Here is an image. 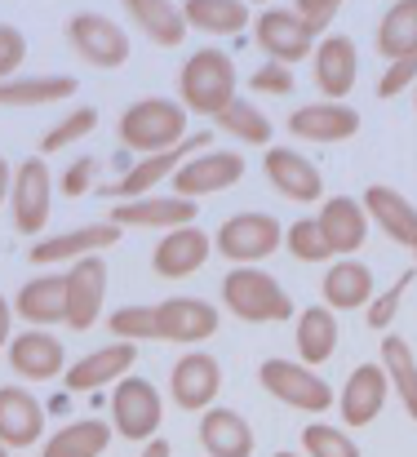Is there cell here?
I'll return each mask as SVG.
<instances>
[{"label":"cell","mask_w":417,"mask_h":457,"mask_svg":"<svg viewBox=\"0 0 417 457\" xmlns=\"http://www.w3.org/2000/svg\"><path fill=\"white\" fill-rule=\"evenodd\" d=\"M182 107L200 116H222L236 103V62L222 49H196L178 76Z\"/></svg>","instance_id":"6da1fadb"},{"label":"cell","mask_w":417,"mask_h":457,"mask_svg":"<svg viewBox=\"0 0 417 457\" xmlns=\"http://www.w3.org/2000/svg\"><path fill=\"white\" fill-rule=\"evenodd\" d=\"M121 143L146 155L173 152L178 143H187V107H178L169 98H142L134 107H125Z\"/></svg>","instance_id":"7a4b0ae2"},{"label":"cell","mask_w":417,"mask_h":457,"mask_svg":"<svg viewBox=\"0 0 417 457\" xmlns=\"http://www.w3.org/2000/svg\"><path fill=\"white\" fill-rule=\"evenodd\" d=\"M222 298L227 306L249 320V324H263V320H288L293 315V298L279 289V280H271L267 271L258 267H236L227 280H222Z\"/></svg>","instance_id":"3957f363"},{"label":"cell","mask_w":417,"mask_h":457,"mask_svg":"<svg viewBox=\"0 0 417 457\" xmlns=\"http://www.w3.org/2000/svg\"><path fill=\"white\" fill-rule=\"evenodd\" d=\"M67 40L89 67H121L129 58V36L121 31V22L107 18V13H94V9L71 13Z\"/></svg>","instance_id":"277c9868"},{"label":"cell","mask_w":417,"mask_h":457,"mask_svg":"<svg viewBox=\"0 0 417 457\" xmlns=\"http://www.w3.org/2000/svg\"><path fill=\"white\" fill-rule=\"evenodd\" d=\"M258 378H263V386L276 395L279 404H288V409H306V413L333 409V391H329V382H324L315 369H306V364H293V360H267V364L258 369Z\"/></svg>","instance_id":"5b68a950"},{"label":"cell","mask_w":417,"mask_h":457,"mask_svg":"<svg viewBox=\"0 0 417 457\" xmlns=\"http://www.w3.org/2000/svg\"><path fill=\"white\" fill-rule=\"evenodd\" d=\"M9 204H13V227H18L22 236H36V231L49 222L54 178H49V164H45V160H22V164L13 169Z\"/></svg>","instance_id":"8992f818"},{"label":"cell","mask_w":417,"mask_h":457,"mask_svg":"<svg viewBox=\"0 0 417 457\" xmlns=\"http://www.w3.org/2000/svg\"><path fill=\"white\" fill-rule=\"evenodd\" d=\"M160 391L146 378H121L112 395V422L125 440H151L160 431Z\"/></svg>","instance_id":"52a82bcc"},{"label":"cell","mask_w":417,"mask_h":457,"mask_svg":"<svg viewBox=\"0 0 417 457\" xmlns=\"http://www.w3.org/2000/svg\"><path fill=\"white\" fill-rule=\"evenodd\" d=\"M279 236L284 231L271 213H236L218 227V249L227 262H258V258L276 253Z\"/></svg>","instance_id":"ba28073f"},{"label":"cell","mask_w":417,"mask_h":457,"mask_svg":"<svg viewBox=\"0 0 417 457\" xmlns=\"http://www.w3.org/2000/svg\"><path fill=\"white\" fill-rule=\"evenodd\" d=\"M254 36H258V49H267V58L279 62V67H288V62H302L306 54H311V31L302 27V18L293 13V9H263L258 13V22H254Z\"/></svg>","instance_id":"9c48e42d"},{"label":"cell","mask_w":417,"mask_h":457,"mask_svg":"<svg viewBox=\"0 0 417 457\" xmlns=\"http://www.w3.org/2000/svg\"><path fill=\"white\" fill-rule=\"evenodd\" d=\"M245 178V155L236 152H209V155H191L178 173H173V191L182 200H196V195H213V191H227L231 182Z\"/></svg>","instance_id":"30bf717a"},{"label":"cell","mask_w":417,"mask_h":457,"mask_svg":"<svg viewBox=\"0 0 417 457\" xmlns=\"http://www.w3.org/2000/svg\"><path fill=\"white\" fill-rule=\"evenodd\" d=\"M107 298V262L103 258H80L67 271V320L71 328H94Z\"/></svg>","instance_id":"8fae6325"},{"label":"cell","mask_w":417,"mask_h":457,"mask_svg":"<svg viewBox=\"0 0 417 457\" xmlns=\"http://www.w3.org/2000/svg\"><path fill=\"white\" fill-rule=\"evenodd\" d=\"M121 240L116 222H94V227H71L63 236L36 240L31 245V262H80V258H98V249H112Z\"/></svg>","instance_id":"7c38bea8"},{"label":"cell","mask_w":417,"mask_h":457,"mask_svg":"<svg viewBox=\"0 0 417 457\" xmlns=\"http://www.w3.org/2000/svg\"><path fill=\"white\" fill-rule=\"evenodd\" d=\"M218 386H222V369L213 355L204 351H191L173 364V378H169V391H173V404L178 409H209L218 400Z\"/></svg>","instance_id":"4fadbf2b"},{"label":"cell","mask_w":417,"mask_h":457,"mask_svg":"<svg viewBox=\"0 0 417 457\" xmlns=\"http://www.w3.org/2000/svg\"><path fill=\"white\" fill-rule=\"evenodd\" d=\"M45 436V404L22 386H0V445L27 449Z\"/></svg>","instance_id":"5bb4252c"},{"label":"cell","mask_w":417,"mask_h":457,"mask_svg":"<svg viewBox=\"0 0 417 457\" xmlns=\"http://www.w3.org/2000/svg\"><path fill=\"white\" fill-rule=\"evenodd\" d=\"M263 169H267V178H271V187H276L279 195H288V200H297V204H311V200L324 195L320 169H315L306 155L288 152V147H271V152L263 155Z\"/></svg>","instance_id":"9a60e30c"},{"label":"cell","mask_w":417,"mask_h":457,"mask_svg":"<svg viewBox=\"0 0 417 457\" xmlns=\"http://www.w3.org/2000/svg\"><path fill=\"white\" fill-rule=\"evenodd\" d=\"M204 143H209V134H196V138L178 143L173 152L142 155L138 164H134V169H129V173H125V178H121V182H116L112 191H116V195H125V200H142V195H146L151 187H160L164 178H173V173H178V169H182V164L191 160V152H200Z\"/></svg>","instance_id":"2e32d148"},{"label":"cell","mask_w":417,"mask_h":457,"mask_svg":"<svg viewBox=\"0 0 417 457\" xmlns=\"http://www.w3.org/2000/svg\"><path fill=\"white\" fill-rule=\"evenodd\" d=\"M288 129L306 143H342L360 129V116L346 103H306L288 116Z\"/></svg>","instance_id":"e0dca14e"},{"label":"cell","mask_w":417,"mask_h":457,"mask_svg":"<svg viewBox=\"0 0 417 457\" xmlns=\"http://www.w3.org/2000/svg\"><path fill=\"white\" fill-rule=\"evenodd\" d=\"M134 360H138V346H134V342H112V346L89 351L85 360H76V364L67 369V386H71V391H98V386H107V382H121V378L134 369Z\"/></svg>","instance_id":"ac0fdd59"},{"label":"cell","mask_w":417,"mask_h":457,"mask_svg":"<svg viewBox=\"0 0 417 457\" xmlns=\"http://www.w3.org/2000/svg\"><path fill=\"white\" fill-rule=\"evenodd\" d=\"M360 76V58H355V40L351 36H329L315 49V85L329 94V103L346 98L351 85Z\"/></svg>","instance_id":"d6986e66"},{"label":"cell","mask_w":417,"mask_h":457,"mask_svg":"<svg viewBox=\"0 0 417 457\" xmlns=\"http://www.w3.org/2000/svg\"><path fill=\"white\" fill-rule=\"evenodd\" d=\"M320 231H324V240H329V249L342 258V253H355L360 245H364V236H369V213H364V204L360 200H351V195H333V200H324V209H320Z\"/></svg>","instance_id":"ffe728a7"},{"label":"cell","mask_w":417,"mask_h":457,"mask_svg":"<svg viewBox=\"0 0 417 457\" xmlns=\"http://www.w3.org/2000/svg\"><path fill=\"white\" fill-rule=\"evenodd\" d=\"M387 386H391L387 369L360 364V369L351 373V382L342 386V422H346V427H369V422L382 413V404H387Z\"/></svg>","instance_id":"44dd1931"},{"label":"cell","mask_w":417,"mask_h":457,"mask_svg":"<svg viewBox=\"0 0 417 457\" xmlns=\"http://www.w3.org/2000/svg\"><path fill=\"white\" fill-rule=\"evenodd\" d=\"M155 315H160V337L169 342H204L218 333V311L200 298H164Z\"/></svg>","instance_id":"7402d4cb"},{"label":"cell","mask_w":417,"mask_h":457,"mask_svg":"<svg viewBox=\"0 0 417 457\" xmlns=\"http://www.w3.org/2000/svg\"><path fill=\"white\" fill-rule=\"evenodd\" d=\"M204 258H209V236L200 231V227H178V231H169L160 245H155V276H164V280H182V276H191V271H200L204 267Z\"/></svg>","instance_id":"603a6c76"},{"label":"cell","mask_w":417,"mask_h":457,"mask_svg":"<svg viewBox=\"0 0 417 457\" xmlns=\"http://www.w3.org/2000/svg\"><path fill=\"white\" fill-rule=\"evenodd\" d=\"M196 218V200L182 195H142V200H125L116 204L112 222L116 227H191Z\"/></svg>","instance_id":"cb8c5ba5"},{"label":"cell","mask_w":417,"mask_h":457,"mask_svg":"<svg viewBox=\"0 0 417 457\" xmlns=\"http://www.w3.org/2000/svg\"><path fill=\"white\" fill-rule=\"evenodd\" d=\"M9 364L27 382H49V378H58L67 355H63V342L54 333H18L9 342Z\"/></svg>","instance_id":"d4e9b609"},{"label":"cell","mask_w":417,"mask_h":457,"mask_svg":"<svg viewBox=\"0 0 417 457\" xmlns=\"http://www.w3.org/2000/svg\"><path fill=\"white\" fill-rule=\"evenodd\" d=\"M364 213L396 240V245H417V209L409 195L396 187H369L364 191Z\"/></svg>","instance_id":"484cf974"},{"label":"cell","mask_w":417,"mask_h":457,"mask_svg":"<svg viewBox=\"0 0 417 457\" xmlns=\"http://www.w3.org/2000/svg\"><path fill=\"white\" fill-rule=\"evenodd\" d=\"M13 311L27 320V324H58L67 320V276H36L18 289Z\"/></svg>","instance_id":"4316f807"},{"label":"cell","mask_w":417,"mask_h":457,"mask_svg":"<svg viewBox=\"0 0 417 457\" xmlns=\"http://www.w3.org/2000/svg\"><path fill=\"white\" fill-rule=\"evenodd\" d=\"M200 445L209 457H249L254 453V431L236 409H209L200 422Z\"/></svg>","instance_id":"83f0119b"},{"label":"cell","mask_w":417,"mask_h":457,"mask_svg":"<svg viewBox=\"0 0 417 457\" xmlns=\"http://www.w3.org/2000/svg\"><path fill=\"white\" fill-rule=\"evenodd\" d=\"M324 303H329V311L369 306L373 303V271L364 262H333L324 271Z\"/></svg>","instance_id":"f1b7e54d"},{"label":"cell","mask_w":417,"mask_h":457,"mask_svg":"<svg viewBox=\"0 0 417 457\" xmlns=\"http://www.w3.org/2000/svg\"><path fill=\"white\" fill-rule=\"evenodd\" d=\"M125 13L138 22L142 31L155 40V45H182L187 36V13L182 4H169V0H125Z\"/></svg>","instance_id":"f546056e"},{"label":"cell","mask_w":417,"mask_h":457,"mask_svg":"<svg viewBox=\"0 0 417 457\" xmlns=\"http://www.w3.org/2000/svg\"><path fill=\"white\" fill-rule=\"evenodd\" d=\"M293 337H297V351H302L306 364H324L338 351V320H333V311L329 306H306L297 315V333Z\"/></svg>","instance_id":"4dcf8cb0"},{"label":"cell","mask_w":417,"mask_h":457,"mask_svg":"<svg viewBox=\"0 0 417 457\" xmlns=\"http://www.w3.org/2000/svg\"><path fill=\"white\" fill-rule=\"evenodd\" d=\"M417 49V0H400L382 13L378 22V54L400 62Z\"/></svg>","instance_id":"1f68e13d"},{"label":"cell","mask_w":417,"mask_h":457,"mask_svg":"<svg viewBox=\"0 0 417 457\" xmlns=\"http://www.w3.org/2000/svg\"><path fill=\"white\" fill-rule=\"evenodd\" d=\"M107 445H112V427L98 422V418H85V422L63 427L54 440H45L40 457H103Z\"/></svg>","instance_id":"d6a6232c"},{"label":"cell","mask_w":417,"mask_h":457,"mask_svg":"<svg viewBox=\"0 0 417 457\" xmlns=\"http://www.w3.org/2000/svg\"><path fill=\"white\" fill-rule=\"evenodd\" d=\"M71 94H76L71 76H22V80L0 85V107H40V103H58Z\"/></svg>","instance_id":"836d02e7"},{"label":"cell","mask_w":417,"mask_h":457,"mask_svg":"<svg viewBox=\"0 0 417 457\" xmlns=\"http://www.w3.org/2000/svg\"><path fill=\"white\" fill-rule=\"evenodd\" d=\"M182 13H187V27H200L213 36H236L249 22V4L240 0H187Z\"/></svg>","instance_id":"e575fe53"},{"label":"cell","mask_w":417,"mask_h":457,"mask_svg":"<svg viewBox=\"0 0 417 457\" xmlns=\"http://www.w3.org/2000/svg\"><path fill=\"white\" fill-rule=\"evenodd\" d=\"M382 369H387L391 386L400 391L409 418L417 422V360H413V346H409L404 337H387V342H382Z\"/></svg>","instance_id":"d590c367"},{"label":"cell","mask_w":417,"mask_h":457,"mask_svg":"<svg viewBox=\"0 0 417 457\" xmlns=\"http://www.w3.org/2000/svg\"><path fill=\"white\" fill-rule=\"evenodd\" d=\"M218 129H227V134H236L240 143H254V147H263V143L271 138V120H267L254 103H240V98L218 116Z\"/></svg>","instance_id":"8d00e7d4"},{"label":"cell","mask_w":417,"mask_h":457,"mask_svg":"<svg viewBox=\"0 0 417 457\" xmlns=\"http://www.w3.org/2000/svg\"><path fill=\"white\" fill-rule=\"evenodd\" d=\"M94 129H98V112H94V107H76L71 116H63V120L40 138V152L54 155L58 147H71V143H80V138L94 134Z\"/></svg>","instance_id":"74e56055"},{"label":"cell","mask_w":417,"mask_h":457,"mask_svg":"<svg viewBox=\"0 0 417 457\" xmlns=\"http://www.w3.org/2000/svg\"><path fill=\"white\" fill-rule=\"evenodd\" d=\"M284 240H288V253L297 262H324V258H333V249H329V240H324V231H320L315 218H297Z\"/></svg>","instance_id":"f35d334b"},{"label":"cell","mask_w":417,"mask_h":457,"mask_svg":"<svg viewBox=\"0 0 417 457\" xmlns=\"http://www.w3.org/2000/svg\"><path fill=\"white\" fill-rule=\"evenodd\" d=\"M116 342H138V337H160V315L155 306H121L112 315Z\"/></svg>","instance_id":"ab89813d"},{"label":"cell","mask_w":417,"mask_h":457,"mask_svg":"<svg viewBox=\"0 0 417 457\" xmlns=\"http://www.w3.org/2000/svg\"><path fill=\"white\" fill-rule=\"evenodd\" d=\"M302 445H306L311 457H360L355 440L342 436V427H324V422L306 427V431H302Z\"/></svg>","instance_id":"60d3db41"},{"label":"cell","mask_w":417,"mask_h":457,"mask_svg":"<svg viewBox=\"0 0 417 457\" xmlns=\"http://www.w3.org/2000/svg\"><path fill=\"white\" fill-rule=\"evenodd\" d=\"M409 285H413V271H404V276H400V280H396V285H391L387 294H378L373 303L364 306V320H369V328H373V333H378V328H387V324L396 320V311H400V298H404V289H409Z\"/></svg>","instance_id":"b9f144b4"},{"label":"cell","mask_w":417,"mask_h":457,"mask_svg":"<svg viewBox=\"0 0 417 457\" xmlns=\"http://www.w3.org/2000/svg\"><path fill=\"white\" fill-rule=\"evenodd\" d=\"M22 58H27V40H22V31L9 27V22H0V85L13 80V71L22 67Z\"/></svg>","instance_id":"7bdbcfd3"},{"label":"cell","mask_w":417,"mask_h":457,"mask_svg":"<svg viewBox=\"0 0 417 457\" xmlns=\"http://www.w3.org/2000/svg\"><path fill=\"white\" fill-rule=\"evenodd\" d=\"M413 80H417V49L409 58H400V62L387 67V76L378 80V98H396V94H404Z\"/></svg>","instance_id":"ee69618b"},{"label":"cell","mask_w":417,"mask_h":457,"mask_svg":"<svg viewBox=\"0 0 417 457\" xmlns=\"http://www.w3.org/2000/svg\"><path fill=\"white\" fill-rule=\"evenodd\" d=\"M293 13H297L302 27L315 36V31H324V27L342 13V4H338V0H302V4H293Z\"/></svg>","instance_id":"f6af8a7d"},{"label":"cell","mask_w":417,"mask_h":457,"mask_svg":"<svg viewBox=\"0 0 417 457\" xmlns=\"http://www.w3.org/2000/svg\"><path fill=\"white\" fill-rule=\"evenodd\" d=\"M94 173H98L94 155H80V160L63 173V195H85V191L94 187Z\"/></svg>","instance_id":"bcb514c9"},{"label":"cell","mask_w":417,"mask_h":457,"mask_svg":"<svg viewBox=\"0 0 417 457\" xmlns=\"http://www.w3.org/2000/svg\"><path fill=\"white\" fill-rule=\"evenodd\" d=\"M254 89L258 94H288L293 89V76H288V67H279V62H267V67H258L254 71Z\"/></svg>","instance_id":"7dc6e473"},{"label":"cell","mask_w":417,"mask_h":457,"mask_svg":"<svg viewBox=\"0 0 417 457\" xmlns=\"http://www.w3.org/2000/svg\"><path fill=\"white\" fill-rule=\"evenodd\" d=\"M9 328H13V306L0 298V346H9V342H13V333H9Z\"/></svg>","instance_id":"c3c4849f"},{"label":"cell","mask_w":417,"mask_h":457,"mask_svg":"<svg viewBox=\"0 0 417 457\" xmlns=\"http://www.w3.org/2000/svg\"><path fill=\"white\" fill-rule=\"evenodd\" d=\"M9 191H13V169H9V160L0 155V204L9 200Z\"/></svg>","instance_id":"681fc988"},{"label":"cell","mask_w":417,"mask_h":457,"mask_svg":"<svg viewBox=\"0 0 417 457\" xmlns=\"http://www.w3.org/2000/svg\"><path fill=\"white\" fill-rule=\"evenodd\" d=\"M138 457H169V445H164V440H151V445H146Z\"/></svg>","instance_id":"f907efd6"},{"label":"cell","mask_w":417,"mask_h":457,"mask_svg":"<svg viewBox=\"0 0 417 457\" xmlns=\"http://www.w3.org/2000/svg\"><path fill=\"white\" fill-rule=\"evenodd\" d=\"M0 457H9V449H4V445H0Z\"/></svg>","instance_id":"816d5d0a"},{"label":"cell","mask_w":417,"mask_h":457,"mask_svg":"<svg viewBox=\"0 0 417 457\" xmlns=\"http://www.w3.org/2000/svg\"><path fill=\"white\" fill-rule=\"evenodd\" d=\"M276 457H297V453H276Z\"/></svg>","instance_id":"f5cc1de1"},{"label":"cell","mask_w":417,"mask_h":457,"mask_svg":"<svg viewBox=\"0 0 417 457\" xmlns=\"http://www.w3.org/2000/svg\"><path fill=\"white\" fill-rule=\"evenodd\" d=\"M413 253H417V245H413Z\"/></svg>","instance_id":"db71d44e"}]
</instances>
